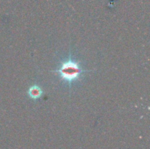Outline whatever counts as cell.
Wrapping results in <instances>:
<instances>
[{"mask_svg": "<svg viewBox=\"0 0 150 149\" xmlns=\"http://www.w3.org/2000/svg\"><path fill=\"white\" fill-rule=\"evenodd\" d=\"M29 94L32 99H38L42 94V91L38 86H32L29 89Z\"/></svg>", "mask_w": 150, "mask_h": 149, "instance_id": "7a4b0ae2", "label": "cell"}, {"mask_svg": "<svg viewBox=\"0 0 150 149\" xmlns=\"http://www.w3.org/2000/svg\"><path fill=\"white\" fill-rule=\"evenodd\" d=\"M55 72L59 74L61 78L64 82L71 86L73 82L79 78V76L81 74V73L86 71L82 70L79 63L70 58L62 63L59 68L55 70Z\"/></svg>", "mask_w": 150, "mask_h": 149, "instance_id": "6da1fadb", "label": "cell"}]
</instances>
